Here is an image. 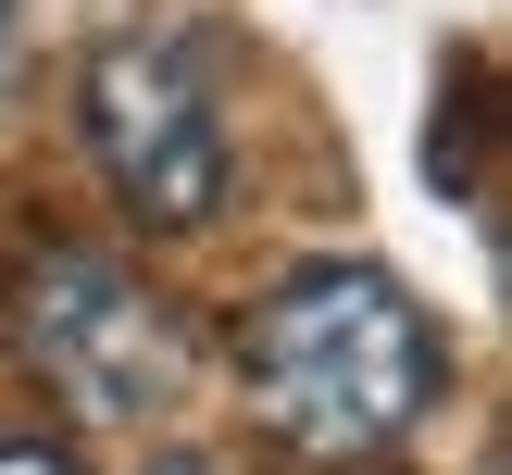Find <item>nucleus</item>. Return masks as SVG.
Masks as SVG:
<instances>
[{"mask_svg": "<svg viewBox=\"0 0 512 475\" xmlns=\"http://www.w3.org/2000/svg\"><path fill=\"white\" fill-rule=\"evenodd\" d=\"M38 38H50V0H0V125H13L25 88H38Z\"/></svg>", "mask_w": 512, "mask_h": 475, "instance_id": "obj_4", "label": "nucleus"}, {"mask_svg": "<svg viewBox=\"0 0 512 475\" xmlns=\"http://www.w3.org/2000/svg\"><path fill=\"white\" fill-rule=\"evenodd\" d=\"M75 138H88L113 213L150 225V238L213 225L225 188H238V138H225L213 63H200L188 38H150V25H125V38L88 50V75H75Z\"/></svg>", "mask_w": 512, "mask_h": 475, "instance_id": "obj_3", "label": "nucleus"}, {"mask_svg": "<svg viewBox=\"0 0 512 475\" xmlns=\"http://www.w3.org/2000/svg\"><path fill=\"white\" fill-rule=\"evenodd\" d=\"M475 475H512V463H500V450H488V463H475Z\"/></svg>", "mask_w": 512, "mask_h": 475, "instance_id": "obj_6", "label": "nucleus"}, {"mask_svg": "<svg viewBox=\"0 0 512 475\" xmlns=\"http://www.w3.org/2000/svg\"><path fill=\"white\" fill-rule=\"evenodd\" d=\"M0 475H63V450L50 438H0Z\"/></svg>", "mask_w": 512, "mask_h": 475, "instance_id": "obj_5", "label": "nucleus"}, {"mask_svg": "<svg viewBox=\"0 0 512 475\" xmlns=\"http://www.w3.org/2000/svg\"><path fill=\"white\" fill-rule=\"evenodd\" d=\"M238 388L313 475H375L438 413L450 350H438V313L388 263H300L288 288L250 300Z\"/></svg>", "mask_w": 512, "mask_h": 475, "instance_id": "obj_1", "label": "nucleus"}, {"mask_svg": "<svg viewBox=\"0 0 512 475\" xmlns=\"http://www.w3.org/2000/svg\"><path fill=\"white\" fill-rule=\"evenodd\" d=\"M0 338H13L25 375H38L63 413H88V425H150V413H175L188 375H200L188 313H175L138 263H113L100 238H38L25 250L13 288H0Z\"/></svg>", "mask_w": 512, "mask_h": 475, "instance_id": "obj_2", "label": "nucleus"}]
</instances>
